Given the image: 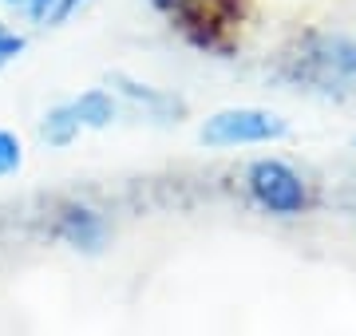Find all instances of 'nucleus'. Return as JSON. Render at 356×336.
Returning a JSON list of instances; mask_svg holds the SVG:
<instances>
[{
  "instance_id": "nucleus-5",
  "label": "nucleus",
  "mask_w": 356,
  "mask_h": 336,
  "mask_svg": "<svg viewBox=\"0 0 356 336\" xmlns=\"http://www.w3.org/2000/svg\"><path fill=\"white\" fill-rule=\"evenodd\" d=\"M107 87H111V95L119 103L139 107L143 115H151V119H182L186 115V103L178 99L175 91L143 83V79L127 76V72H111V76H107Z\"/></svg>"
},
{
  "instance_id": "nucleus-8",
  "label": "nucleus",
  "mask_w": 356,
  "mask_h": 336,
  "mask_svg": "<svg viewBox=\"0 0 356 336\" xmlns=\"http://www.w3.org/2000/svg\"><path fill=\"white\" fill-rule=\"evenodd\" d=\"M83 135V127L76 123V115L67 111V103H56L44 111V119H40V139L48 142V146H56V151H64V146H72V142Z\"/></svg>"
},
{
  "instance_id": "nucleus-3",
  "label": "nucleus",
  "mask_w": 356,
  "mask_h": 336,
  "mask_svg": "<svg viewBox=\"0 0 356 336\" xmlns=\"http://www.w3.org/2000/svg\"><path fill=\"white\" fill-rule=\"evenodd\" d=\"M245 186H250V198L266 214H277V218H297L305 214L309 206V182L281 158H257L245 170Z\"/></svg>"
},
{
  "instance_id": "nucleus-12",
  "label": "nucleus",
  "mask_w": 356,
  "mask_h": 336,
  "mask_svg": "<svg viewBox=\"0 0 356 336\" xmlns=\"http://www.w3.org/2000/svg\"><path fill=\"white\" fill-rule=\"evenodd\" d=\"M95 4V0H56L51 4V12H48V20H44V28H64V24H72L76 16H83Z\"/></svg>"
},
{
  "instance_id": "nucleus-9",
  "label": "nucleus",
  "mask_w": 356,
  "mask_h": 336,
  "mask_svg": "<svg viewBox=\"0 0 356 336\" xmlns=\"http://www.w3.org/2000/svg\"><path fill=\"white\" fill-rule=\"evenodd\" d=\"M20 167H24V142H20L16 131L0 127V178L16 174Z\"/></svg>"
},
{
  "instance_id": "nucleus-10",
  "label": "nucleus",
  "mask_w": 356,
  "mask_h": 336,
  "mask_svg": "<svg viewBox=\"0 0 356 336\" xmlns=\"http://www.w3.org/2000/svg\"><path fill=\"white\" fill-rule=\"evenodd\" d=\"M24 48H28V36L20 32V28H13L8 20H0V72L8 64H16L20 56H24Z\"/></svg>"
},
{
  "instance_id": "nucleus-6",
  "label": "nucleus",
  "mask_w": 356,
  "mask_h": 336,
  "mask_svg": "<svg viewBox=\"0 0 356 336\" xmlns=\"http://www.w3.org/2000/svg\"><path fill=\"white\" fill-rule=\"evenodd\" d=\"M56 237L64 246L79 249V253H99L107 246L111 230H107V218H103L99 210L83 206V202H67L56 214Z\"/></svg>"
},
{
  "instance_id": "nucleus-4",
  "label": "nucleus",
  "mask_w": 356,
  "mask_h": 336,
  "mask_svg": "<svg viewBox=\"0 0 356 336\" xmlns=\"http://www.w3.org/2000/svg\"><path fill=\"white\" fill-rule=\"evenodd\" d=\"M147 4H151L159 16L175 20L194 44L210 48V44H214V32L226 28V16L234 12L238 0H147Z\"/></svg>"
},
{
  "instance_id": "nucleus-13",
  "label": "nucleus",
  "mask_w": 356,
  "mask_h": 336,
  "mask_svg": "<svg viewBox=\"0 0 356 336\" xmlns=\"http://www.w3.org/2000/svg\"><path fill=\"white\" fill-rule=\"evenodd\" d=\"M353 142H356V139H353Z\"/></svg>"
},
{
  "instance_id": "nucleus-7",
  "label": "nucleus",
  "mask_w": 356,
  "mask_h": 336,
  "mask_svg": "<svg viewBox=\"0 0 356 336\" xmlns=\"http://www.w3.org/2000/svg\"><path fill=\"white\" fill-rule=\"evenodd\" d=\"M64 103L83 131H103L119 119V99L111 95V87H88L72 99H64Z\"/></svg>"
},
{
  "instance_id": "nucleus-1",
  "label": "nucleus",
  "mask_w": 356,
  "mask_h": 336,
  "mask_svg": "<svg viewBox=\"0 0 356 336\" xmlns=\"http://www.w3.org/2000/svg\"><path fill=\"white\" fill-rule=\"evenodd\" d=\"M285 72L297 83L321 91L356 87V36L348 32H305L285 52Z\"/></svg>"
},
{
  "instance_id": "nucleus-2",
  "label": "nucleus",
  "mask_w": 356,
  "mask_h": 336,
  "mask_svg": "<svg viewBox=\"0 0 356 336\" xmlns=\"http://www.w3.org/2000/svg\"><path fill=\"white\" fill-rule=\"evenodd\" d=\"M289 123L277 115V111H266V107H226V111H214V115L202 123L198 139L214 151H229V146H266V142L285 139Z\"/></svg>"
},
{
  "instance_id": "nucleus-11",
  "label": "nucleus",
  "mask_w": 356,
  "mask_h": 336,
  "mask_svg": "<svg viewBox=\"0 0 356 336\" xmlns=\"http://www.w3.org/2000/svg\"><path fill=\"white\" fill-rule=\"evenodd\" d=\"M8 12H16L24 24H32V28H44V20H48V12H51V4L56 0H0Z\"/></svg>"
}]
</instances>
